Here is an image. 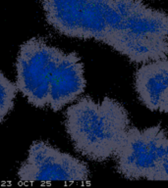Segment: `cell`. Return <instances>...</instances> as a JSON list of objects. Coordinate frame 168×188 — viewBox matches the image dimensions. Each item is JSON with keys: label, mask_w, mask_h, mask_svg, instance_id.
<instances>
[{"label": "cell", "mask_w": 168, "mask_h": 188, "mask_svg": "<svg viewBox=\"0 0 168 188\" xmlns=\"http://www.w3.org/2000/svg\"><path fill=\"white\" fill-rule=\"evenodd\" d=\"M16 74V86L28 102L55 112L78 99L86 86L80 56L64 52L43 38L33 37L22 44Z\"/></svg>", "instance_id": "1"}, {"label": "cell", "mask_w": 168, "mask_h": 188, "mask_svg": "<svg viewBox=\"0 0 168 188\" xmlns=\"http://www.w3.org/2000/svg\"><path fill=\"white\" fill-rule=\"evenodd\" d=\"M130 127L127 110L118 101L83 97L69 106L65 128L75 150L91 161L114 157Z\"/></svg>", "instance_id": "2"}, {"label": "cell", "mask_w": 168, "mask_h": 188, "mask_svg": "<svg viewBox=\"0 0 168 188\" xmlns=\"http://www.w3.org/2000/svg\"><path fill=\"white\" fill-rule=\"evenodd\" d=\"M45 19L61 35L94 39L113 48L123 32L114 0H43Z\"/></svg>", "instance_id": "3"}, {"label": "cell", "mask_w": 168, "mask_h": 188, "mask_svg": "<svg viewBox=\"0 0 168 188\" xmlns=\"http://www.w3.org/2000/svg\"><path fill=\"white\" fill-rule=\"evenodd\" d=\"M168 155V134L160 125L140 130L130 127L114 155L120 175L128 179H148Z\"/></svg>", "instance_id": "4"}, {"label": "cell", "mask_w": 168, "mask_h": 188, "mask_svg": "<svg viewBox=\"0 0 168 188\" xmlns=\"http://www.w3.org/2000/svg\"><path fill=\"white\" fill-rule=\"evenodd\" d=\"M17 175L23 182H84L89 180V170L86 163L76 157L49 143L35 141L30 145Z\"/></svg>", "instance_id": "5"}, {"label": "cell", "mask_w": 168, "mask_h": 188, "mask_svg": "<svg viewBox=\"0 0 168 188\" xmlns=\"http://www.w3.org/2000/svg\"><path fill=\"white\" fill-rule=\"evenodd\" d=\"M123 18V32L137 35L168 36V14L142 0H114Z\"/></svg>", "instance_id": "6"}, {"label": "cell", "mask_w": 168, "mask_h": 188, "mask_svg": "<svg viewBox=\"0 0 168 188\" xmlns=\"http://www.w3.org/2000/svg\"><path fill=\"white\" fill-rule=\"evenodd\" d=\"M134 84L139 100L148 110L158 111L160 98L168 88V60L144 63L137 70Z\"/></svg>", "instance_id": "7"}, {"label": "cell", "mask_w": 168, "mask_h": 188, "mask_svg": "<svg viewBox=\"0 0 168 188\" xmlns=\"http://www.w3.org/2000/svg\"><path fill=\"white\" fill-rule=\"evenodd\" d=\"M18 88L0 71V123L13 110Z\"/></svg>", "instance_id": "8"}, {"label": "cell", "mask_w": 168, "mask_h": 188, "mask_svg": "<svg viewBox=\"0 0 168 188\" xmlns=\"http://www.w3.org/2000/svg\"><path fill=\"white\" fill-rule=\"evenodd\" d=\"M147 180H168V155L159 163Z\"/></svg>", "instance_id": "9"}, {"label": "cell", "mask_w": 168, "mask_h": 188, "mask_svg": "<svg viewBox=\"0 0 168 188\" xmlns=\"http://www.w3.org/2000/svg\"><path fill=\"white\" fill-rule=\"evenodd\" d=\"M158 111L161 113L168 114V88L165 90L163 95L160 98L159 101V106H158Z\"/></svg>", "instance_id": "10"}]
</instances>
